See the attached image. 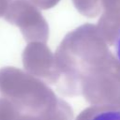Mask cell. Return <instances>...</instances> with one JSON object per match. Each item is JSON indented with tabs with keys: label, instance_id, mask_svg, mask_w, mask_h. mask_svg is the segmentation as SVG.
<instances>
[{
	"label": "cell",
	"instance_id": "cell-1",
	"mask_svg": "<svg viewBox=\"0 0 120 120\" xmlns=\"http://www.w3.org/2000/svg\"><path fill=\"white\" fill-rule=\"evenodd\" d=\"M89 120H120V110L110 109L94 114Z\"/></svg>",
	"mask_w": 120,
	"mask_h": 120
},
{
	"label": "cell",
	"instance_id": "cell-2",
	"mask_svg": "<svg viewBox=\"0 0 120 120\" xmlns=\"http://www.w3.org/2000/svg\"><path fill=\"white\" fill-rule=\"evenodd\" d=\"M113 48H114V53L115 56L118 60V62L120 63V28L118 29V32L116 34L115 39H114V43H113Z\"/></svg>",
	"mask_w": 120,
	"mask_h": 120
}]
</instances>
